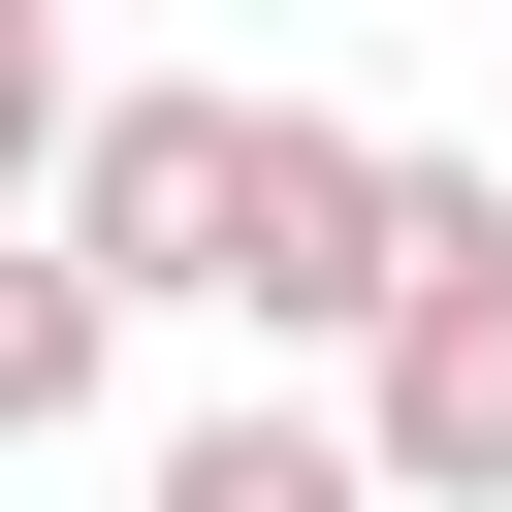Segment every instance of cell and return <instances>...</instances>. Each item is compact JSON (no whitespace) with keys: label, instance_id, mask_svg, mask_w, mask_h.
Segmentation results:
<instances>
[{"label":"cell","instance_id":"obj_1","mask_svg":"<svg viewBox=\"0 0 512 512\" xmlns=\"http://www.w3.org/2000/svg\"><path fill=\"white\" fill-rule=\"evenodd\" d=\"M352 480H384V512H512V192H480V160H416V224H384Z\"/></svg>","mask_w":512,"mask_h":512},{"label":"cell","instance_id":"obj_2","mask_svg":"<svg viewBox=\"0 0 512 512\" xmlns=\"http://www.w3.org/2000/svg\"><path fill=\"white\" fill-rule=\"evenodd\" d=\"M384 224H416V160H384L352 96H224V256H192V320L352 352V320H384Z\"/></svg>","mask_w":512,"mask_h":512},{"label":"cell","instance_id":"obj_3","mask_svg":"<svg viewBox=\"0 0 512 512\" xmlns=\"http://www.w3.org/2000/svg\"><path fill=\"white\" fill-rule=\"evenodd\" d=\"M32 224L96 256V320H160V288L224 256V96H64V160H32Z\"/></svg>","mask_w":512,"mask_h":512},{"label":"cell","instance_id":"obj_4","mask_svg":"<svg viewBox=\"0 0 512 512\" xmlns=\"http://www.w3.org/2000/svg\"><path fill=\"white\" fill-rule=\"evenodd\" d=\"M96 384H128V320H96V256H64V224H0V448H64Z\"/></svg>","mask_w":512,"mask_h":512},{"label":"cell","instance_id":"obj_5","mask_svg":"<svg viewBox=\"0 0 512 512\" xmlns=\"http://www.w3.org/2000/svg\"><path fill=\"white\" fill-rule=\"evenodd\" d=\"M128 512H384V480H352V416H192Z\"/></svg>","mask_w":512,"mask_h":512},{"label":"cell","instance_id":"obj_6","mask_svg":"<svg viewBox=\"0 0 512 512\" xmlns=\"http://www.w3.org/2000/svg\"><path fill=\"white\" fill-rule=\"evenodd\" d=\"M64 96H96V64H64V0H0V224H32V160H64Z\"/></svg>","mask_w":512,"mask_h":512}]
</instances>
